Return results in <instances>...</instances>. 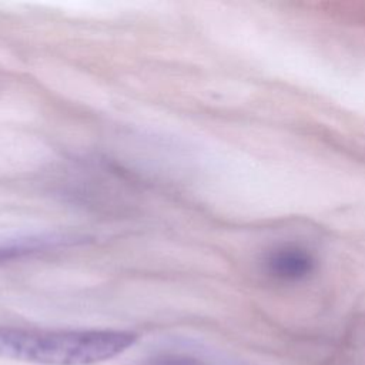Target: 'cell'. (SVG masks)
Returning a JSON list of instances; mask_svg holds the SVG:
<instances>
[{
  "label": "cell",
  "instance_id": "3",
  "mask_svg": "<svg viewBox=\"0 0 365 365\" xmlns=\"http://www.w3.org/2000/svg\"><path fill=\"white\" fill-rule=\"evenodd\" d=\"M76 237L71 235H30L19 238L0 240V262H7L24 255H30L43 250L60 247L64 244L76 242Z\"/></svg>",
  "mask_w": 365,
  "mask_h": 365
},
{
  "label": "cell",
  "instance_id": "1",
  "mask_svg": "<svg viewBox=\"0 0 365 365\" xmlns=\"http://www.w3.org/2000/svg\"><path fill=\"white\" fill-rule=\"evenodd\" d=\"M138 335L125 329H34L0 325V358L36 365H94L128 348Z\"/></svg>",
  "mask_w": 365,
  "mask_h": 365
},
{
  "label": "cell",
  "instance_id": "2",
  "mask_svg": "<svg viewBox=\"0 0 365 365\" xmlns=\"http://www.w3.org/2000/svg\"><path fill=\"white\" fill-rule=\"evenodd\" d=\"M312 252L298 244H282L271 250L264 258L265 269L275 278L298 281L315 269Z\"/></svg>",
  "mask_w": 365,
  "mask_h": 365
}]
</instances>
